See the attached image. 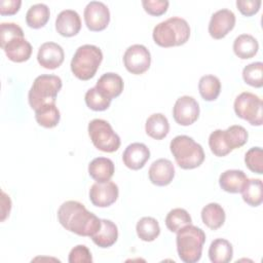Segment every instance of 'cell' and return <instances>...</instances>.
Instances as JSON below:
<instances>
[{
	"label": "cell",
	"mask_w": 263,
	"mask_h": 263,
	"mask_svg": "<svg viewBox=\"0 0 263 263\" xmlns=\"http://www.w3.org/2000/svg\"><path fill=\"white\" fill-rule=\"evenodd\" d=\"M58 219L68 231L91 237L101 227V219L76 200L63 202L58 210Z\"/></svg>",
	"instance_id": "obj_1"
},
{
	"label": "cell",
	"mask_w": 263,
	"mask_h": 263,
	"mask_svg": "<svg viewBox=\"0 0 263 263\" xmlns=\"http://www.w3.org/2000/svg\"><path fill=\"white\" fill-rule=\"evenodd\" d=\"M152 37L154 42L161 47L183 45L190 37V27L186 20L172 16L154 27Z\"/></svg>",
	"instance_id": "obj_2"
},
{
	"label": "cell",
	"mask_w": 263,
	"mask_h": 263,
	"mask_svg": "<svg viewBox=\"0 0 263 263\" xmlns=\"http://www.w3.org/2000/svg\"><path fill=\"white\" fill-rule=\"evenodd\" d=\"M205 242V233L197 226L189 224L177 232L176 243L179 258L185 263H195L200 260Z\"/></svg>",
	"instance_id": "obj_3"
},
{
	"label": "cell",
	"mask_w": 263,
	"mask_h": 263,
	"mask_svg": "<svg viewBox=\"0 0 263 263\" xmlns=\"http://www.w3.org/2000/svg\"><path fill=\"white\" fill-rule=\"evenodd\" d=\"M170 149L177 164L184 170L195 168L204 160V151L201 145L186 135L175 137L171 141Z\"/></svg>",
	"instance_id": "obj_4"
},
{
	"label": "cell",
	"mask_w": 263,
	"mask_h": 263,
	"mask_svg": "<svg viewBox=\"0 0 263 263\" xmlns=\"http://www.w3.org/2000/svg\"><path fill=\"white\" fill-rule=\"evenodd\" d=\"M103 60V52L100 47L92 44L79 46L72 60L71 71L80 80H88L95 76Z\"/></svg>",
	"instance_id": "obj_5"
},
{
	"label": "cell",
	"mask_w": 263,
	"mask_h": 263,
	"mask_svg": "<svg viewBox=\"0 0 263 263\" xmlns=\"http://www.w3.org/2000/svg\"><path fill=\"white\" fill-rule=\"evenodd\" d=\"M62 85V79L57 75H40L36 77L28 93L31 108L37 110L45 104L55 103Z\"/></svg>",
	"instance_id": "obj_6"
},
{
	"label": "cell",
	"mask_w": 263,
	"mask_h": 263,
	"mask_svg": "<svg viewBox=\"0 0 263 263\" xmlns=\"http://www.w3.org/2000/svg\"><path fill=\"white\" fill-rule=\"evenodd\" d=\"M88 135L95 147L103 152L112 153L120 147V138L107 120L92 119L88 123Z\"/></svg>",
	"instance_id": "obj_7"
},
{
	"label": "cell",
	"mask_w": 263,
	"mask_h": 263,
	"mask_svg": "<svg viewBox=\"0 0 263 263\" xmlns=\"http://www.w3.org/2000/svg\"><path fill=\"white\" fill-rule=\"evenodd\" d=\"M262 100L255 93L243 91L239 93L233 104L235 114L252 125L262 124Z\"/></svg>",
	"instance_id": "obj_8"
},
{
	"label": "cell",
	"mask_w": 263,
	"mask_h": 263,
	"mask_svg": "<svg viewBox=\"0 0 263 263\" xmlns=\"http://www.w3.org/2000/svg\"><path fill=\"white\" fill-rule=\"evenodd\" d=\"M123 64L132 74H143L149 69L151 64L150 51L142 44L130 45L123 54Z\"/></svg>",
	"instance_id": "obj_9"
},
{
	"label": "cell",
	"mask_w": 263,
	"mask_h": 263,
	"mask_svg": "<svg viewBox=\"0 0 263 263\" xmlns=\"http://www.w3.org/2000/svg\"><path fill=\"white\" fill-rule=\"evenodd\" d=\"M84 22L90 31H102L110 22L108 6L101 1H90L84 8Z\"/></svg>",
	"instance_id": "obj_10"
},
{
	"label": "cell",
	"mask_w": 263,
	"mask_h": 263,
	"mask_svg": "<svg viewBox=\"0 0 263 263\" xmlns=\"http://www.w3.org/2000/svg\"><path fill=\"white\" fill-rule=\"evenodd\" d=\"M173 116L180 125H190L194 123L199 116V105L197 101L190 96H183L177 99L174 108Z\"/></svg>",
	"instance_id": "obj_11"
},
{
	"label": "cell",
	"mask_w": 263,
	"mask_h": 263,
	"mask_svg": "<svg viewBox=\"0 0 263 263\" xmlns=\"http://www.w3.org/2000/svg\"><path fill=\"white\" fill-rule=\"evenodd\" d=\"M118 186L112 182H96L89 189V199L91 203L99 208H107L118 198Z\"/></svg>",
	"instance_id": "obj_12"
},
{
	"label": "cell",
	"mask_w": 263,
	"mask_h": 263,
	"mask_svg": "<svg viewBox=\"0 0 263 263\" xmlns=\"http://www.w3.org/2000/svg\"><path fill=\"white\" fill-rule=\"evenodd\" d=\"M235 25V14L232 10L222 8L214 12L209 23V33L214 39L224 38Z\"/></svg>",
	"instance_id": "obj_13"
},
{
	"label": "cell",
	"mask_w": 263,
	"mask_h": 263,
	"mask_svg": "<svg viewBox=\"0 0 263 263\" xmlns=\"http://www.w3.org/2000/svg\"><path fill=\"white\" fill-rule=\"evenodd\" d=\"M65 53L63 47L55 42H44L40 45L37 61L45 69H57L64 62Z\"/></svg>",
	"instance_id": "obj_14"
},
{
	"label": "cell",
	"mask_w": 263,
	"mask_h": 263,
	"mask_svg": "<svg viewBox=\"0 0 263 263\" xmlns=\"http://www.w3.org/2000/svg\"><path fill=\"white\" fill-rule=\"evenodd\" d=\"M148 175L152 184L156 186H166L175 177V167L171 160L159 158L151 163Z\"/></svg>",
	"instance_id": "obj_15"
},
{
	"label": "cell",
	"mask_w": 263,
	"mask_h": 263,
	"mask_svg": "<svg viewBox=\"0 0 263 263\" xmlns=\"http://www.w3.org/2000/svg\"><path fill=\"white\" fill-rule=\"evenodd\" d=\"M150 158V150L143 143L129 144L122 154L123 163L130 170H140Z\"/></svg>",
	"instance_id": "obj_16"
},
{
	"label": "cell",
	"mask_w": 263,
	"mask_h": 263,
	"mask_svg": "<svg viewBox=\"0 0 263 263\" xmlns=\"http://www.w3.org/2000/svg\"><path fill=\"white\" fill-rule=\"evenodd\" d=\"M55 29L62 36H75L81 29V20L78 12L73 9L62 10L55 18Z\"/></svg>",
	"instance_id": "obj_17"
},
{
	"label": "cell",
	"mask_w": 263,
	"mask_h": 263,
	"mask_svg": "<svg viewBox=\"0 0 263 263\" xmlns=\"http://www.w3.org/2000/svg\"><path fill=\"white\" fill-rule=\"evenodd\" d=\"M2 49L5 51L6 57L15 63L28 61L32 54V45L24 36L11 39Z\"/></svg>",
	"instance_id": "obj_18"
},
{
	"label": "cell",
	"mask_w": 263,
	"mask_h": 263,
	"mask_svg": "<svg viewBox=\"0 0 263 263\" xmlns=\"http://www.w3.org/2000/svg\"><path fill=\"white\" fill-rule=\"evenodd\" d=\"M123 80L116 73L108 72L103 74L97 81L96 88L106 98L112 100L118 97L123 90Z\"/></svg>",
	"instance_id": "obj_19"
},
{
	"label": "cell",
	"mask_w": 263,
	"mask_h": 263,
	"mask_svg": "<svg viewBox=\"0 0 263 263\" xmlns=\"http://www.w3.org/2000/svg\"><path fill=\"white\" fill-rule=\"evenodd\" d=\"M247 181L248 177L241 170H227L219 177L220 187L229 193L241 192Z\"/></svg>",
	"instance_id": "obj_20"
},
{
	"label": "cell",
	"mask_w": 263,
	"mask_h": 263,
	"mask_svg": "<svg viewBox=\"0 0 263 263\" xmlns=\"http://www.w3.org/2000/svg\"><path fill=\"white\" fill-rule=\"evenodd\" d=\"M118 238V229L111 220L101 219L100 229L91 236L92 241L100 248L106 249L113 246Z\"/></svg>",
	"instance_id": "obj_21"
},
{
	"label": "cell",
	"mask_w": 263,
	"mask_h": 263,
	"mask_svg": "<svg viewBox=\"0 0 263 263\" xmlns=\"http://www.w3.org/2000/svg\"><path fill=\"white\" fill-rule=\"evenodd\" d=\"M115 166L113 161L107 157H97L88 164V174L97 182H107L113 177Z\"/></svg>",
	"instance_id": "obj_22"
},
{
	"label": "cell",
	"mask_w": 263,
	"mask_h": 263,
	"mask_svg": "<svg viewBox=\"0 0 263 263\" xmlns=\"http://www.w3.org/2000/svg\"><path fill=\"white\" fill-rule=\"evenodd\" d=\"M259 49L257 39L250 34H241L233 41V51L241 60L253 58Z\"/></svg>",
	"instance_id": "obj_23"
},
{
	"label": "cell",
	"mask_w": 263,
	"mask_h": 263,
	"mask_svg": "<svg viewBox=\"0 0 263 263\" xmlns=\"http://www.w3.org/2000/svg\"><path fill=\"white\" fill-rule=\"evenodd\" d=\"M145 130L149 137L155 140H161L165 138L170 132L168 120L163 114L154 113L147 118Z\"/></svg>",
	"instance_id": "obj_24"
},
{
	"label": "cell",
	"mask_w": 263,
	"mask_h": 263,
	"mask_svg": "<svg viewBox=\"0 0 263 263\" xmlns=\"http://www.w3.org/2000/svg\"><path fill=\"white\" fill-rule=\"evenodd\" d=\"M209 257L213 263H228L233 257L232 245L225 238H216L209 248Z\"/></svg>",
	"instance_id": "obj_25"
},
{
	"label": "cell",
	"mask_w": 263,
	"mask_h": 263,
	"mask_svg": "<svg viewBox=\"0 0 263 263\" xmlns=\"http://www.w3.org/2000/svg\"><path fill=\"white\" fill-rule=\"evenodd\" d=\"M225 211L217 202H210L201 210V220L209 228L216 230L225 222Z\"/></svg>",
	"instance_id": "obj_26"
},
{
	"label": "cell",
	"mask_w": 263,
	"mask_h": 263,
	"mask_svg": "<svg viewBox=\"0 0 263 263\" xmlns=\"http://www.w3.org/2000/svg\"><path fill=\"white\" fill-rule=\"evenodd\" d=\"M35 119L37 123L43 127L51 128L57 126L60 122L61 114L55 103L45 104L35 110Z\"/></svg>",
	"instance_id": "obj_27"
},
{
	"label": "cell",
	"mask_w": 263,
	"mask_h": 263,
	"mask_svg": "<svg viewBox=\"0 0 263 263\" xmlns=\"http://www.w3.org/2000/svg\"><path fill=\"white\" fill-rule=\"evenodd\" d=\"M50 16L49 8L44 3H36L30 6L26 13V22L30 28L39 29L46 25Z\"/></svg>",
	"instance_id": "obj_28"
},
{
	"label": "cell",
	"mask_w": 263,
	"mask_h": 263,
	"mask_svg": "<svg viewBox=\"0 0 263 263\" xmlns=\"http://www.w3.org/2000/svg\"><path fill=\"white\" fill-rule=\"evenodd\" d=\"M242 199L251 206H258L263 201V185L260 179H248L241 190Z\"/></svg>",
	"instance_id": "obj_29"
},
{
	"label": "cell",
	"mask_w": 263,
	"mask_h": 263,
	"mask_svg": "<svg viewBox=\"0 0 263 263\" xmlns=\"http://www.w3.org/2000/svg\"><path fill=\"white\" fill-rule=\"evenodd\" d=\"M137 234L144 241H153L160 233L159 223L153 217L141 218L136 226Z\"/></svg>",
	"instance_id": "obj_30"
},
{
	"label": "cell",
	"mask_w": 263,
	"mask_h": 263,
	"mask_svg": "<svg viewBox=\"0 0 263 263\" xmlns=\"http://www.w3.org/2000/svg\"><path fill=\"white\" fill-rule=\"evenodd\" d=\"M198 90L205 101H215L221 91V82L217 76L204 75L199 79Z\"/></svg>",
	"instance_id": "obj_31"
},
{
	"label": "cell",
	"mask_w": 263,
	"mask_h": 263,
	"mask_svg": "<svg viewBox=\"0 0 263 263\" xmlns=\"http://www.w3.org/2000/svg\"><path fill=\"white\" fill-rule=\"evenodd\" d=\"M192 220L189 213L181 208L171 210L165 217V225L172 232H178L181 228L191 224Z\"/></svg>",
	"instance_id": "obj_32"
},
{
	"label": "cell",
	"mask_w": 263,
	"mask_h": 263,
	"mask_svg": "<svg viewBox=\"0 0 263 263\" xmlns=\"http://www.w3.org/2000/svg\"><path fill=\"white\" fill-rule=\"evenodd\" d=\"M224 137L228 147L231 149L240 148L243 146L249 138L247 129L241 125H231L227 129L224 130Z\"/></svg>",
	"instance_id": "obj_33"
},
{
	"label": "cell",
	"mask_w": 263,
	"mask_h": 263,
	"mask_svg": "<svg viewBox=\"0 0 263 263\" xmlns=\"http://www.w3.org/2000/svg\"><path fill=\"white\" fill-rule=\"evenodd\" d=\"M263 64L261 62H254L247 65L242 70V78L245 82L254 87H262Z\"/></svg>",
	"instance_id": "obj_34"
},
{
	"label": "cell",
	"mask_w": 263,
	"mask_h": 263,
	"mask_svg": "<svg viewBox=\"0 0 263 263\" xmlns=\"http://www.w3.org/2000/svg\"><path fill=\"white\" fill-rule=\"evenodd\" d=\"M86 106L93 111H104L109 108L111 101L104 97L96 87L89 88L84 96Z\"/></svg>",
	"instance_id": "obj_35"
},
{
	"label": "cell",
	"mask_w": 263,
	"mask_h": 263,
	"mask_svg": "<svg viewBox=\"0 0 263 263\" xmlns=\"http://www.w3.org/2000/svg\"><path fill=\"white\" fill-rule=\"evenodd\" d=\"M209 146L211 148V151L219 157L226 156L231 152L230 148L228 147L225 137H224V130L223 129H216L214 130L210 137H209Z\"/></svg>",
	"instance_id": "obj_36"
},
{
	"label": "cell",
	"mask_w": 263,
	"mask_h": 263,
	"mask_svg": "<svg viewBox=\"0 0 263 263\" xmlns=\"http://www.w3.org/2000/svg\"><path fill=\"white\" fill-rule=\"evenodd\" d=\"M245 162L253 173L263 174V151L261 147H253L245 154Z\"/></svg>",
	"instance_id": "obj_37"
},
{
	"label": "cell",
	"mask_w": 263,
	"mask_h": 263,
	"mask_svg": "<svg viewBox=\"0 0 263 263\" xmlns=\"http://www.w3.org/2000/svg\"><path fill=\"white\" fill-rule=\"evenodd\" d=\"M24 36L23 29L14 23H1L0 25V46L1 48L11 39Z\"/></svg>",
	"instance_id": "obj_38"
},
{
	"label": "cell",
	"mask_w": 263,
	"mask_h": 263,
	"mask_svg": "<svg viewBox=\"0 0 263 263\" xmlns=\"http://www.w3.org/2000/svg\"><path fill=\"white\" fill-rule=\"evenodd\" d=\"M68 261L70 263H91V253L86 246L78 245L70 251Z\"/></svg>",
	"instance_id": "obj_39"
},
{
	"label": "cell",
	"mask_w": 263,
	"mask_h": 263,
	"mask_svg": "<svg viewBox=\"0 0 263 263\" xmlns=\"http://www.w3.org/2000/svg\"><path fill=\"white\" fill-rule=\"evenodd\" d=\"M167 0H143L142 5L146 12L151 15H161L163 14L168 7Z\"/></svg>",
	"instance_id": "obj_40"
},
{
	"label": "cell",
	"mask_w": 263,
	"mask_h": 263,
	"mask_svg": "<svg viewBox=\"0 0 263 263\" xmlns=\"http://www.w3.org/2000/svg\"><path fill=\"white\" fill-rule=\"evenodd\" d=\"M236 6L241 14L251 16L259 11L261 0H236Z\"/></svg>",
	"instance_id": "obj_41"
},
{
	"label": "cell",
	"mask_w": 263,
	"mask_h": 263,
	"mask_svg": "<svg viewBox=\"0 0 263 263\" xmlns=\"http://www.w3.org/2000/svg\"><path fill=\"white\" fill-rule=\"evenodd\" d=\"M21 0H1L0 1V13L2 15H11L18 11L21 7Z\"/></svg>",
	"instance_id": "obj_42"
}]
</instances>
